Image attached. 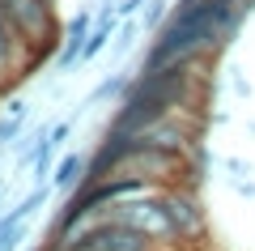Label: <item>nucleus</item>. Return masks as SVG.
Masks as SVG:
<instances>
[{
  "mask_svg": "<svg viewBox=\"0 0 255 251\" xmlns=\"http://www.w3.org/2000/svg\"><path fill=\"white\" fill-rule=\"evenodd\" d=\"M107 217H115V222L132 226V230L149 234L157 247H170V243H179L174 222H170V213H166V205H162V192H153V196H128V200H119V205H111Z\"/></svg>",
  "mask_w": 255,
  "mask_h": 251,
  "instance_id": "7ed1b4c3",
  "label": "nucleus"
},
{
  "mask_svg": "<svg viewBox=\"0 0 255 251\" xmlns=\"http://www.w3.org/2000/svg\"><path fill=\"white\" fill-rule=\"evenodd\" d=\"M238 4H247V9H255V0H238Z\"/></svg>",
  "mask_w": 255,
  "mask_h": 251,
  "instance_id": "4468645a",
  "label": "nucleus"
},
{
  "mask_svg": "<svg viewBox=\"0 0 255 251\" xmlns=\"http://www.w3.org/2000/svg\"><path fill=\"white\" fill-rule=\"evenodd\" d=\"M140 34H145V26H140V17H124V21H119V30H115V55L132 51Z\"/></svg>",
  "mask_w": 255,
  "mask_h": 251,
  "instance_id": "6e6552de",
  "label": "nucleus"
},
{
  "mask_svg": "<svg viewBox=\"0 0 255 251\" xmlns=\"http://www.w3.org/2000/svg\"><path fill=\"white\" fill-rule=\"evenodd\" d=\"M4 111H9V115H26V102H21V98H9V107H4Z\"/></svg>",
  "mask_w": 255,
  "mask_h": 251,
  "instance_id": "ddd939ff",
  "label": "nucleus"
},
{
  "mask_svg": "<svg viewBox=\"0 0 255 251\" xmlns=\"http://www.w3.org/2000/svg\"><path fill=\"white\" fill-rule=\"evenodd\" d=\"M145 4H149V0H115V13H119V21H124V17H140Z\"/></svg>",
  "mask_w": 255,
  "mask_h": 251,
  "instance_id": "f8f14e48",
  "label": "nucleus"
},
{
  "mask_svg": "<svg viewBox=\"0 0 255 251\" xmlns=\"http://www.w3.org/2000/svg\"><path fill=\"white\" fill-rule=\"evenodd\" d=\"M0 196H4V183H0Z\"/></svg>",
  "mask_w": 255,
  "mask_h": 251,
  "instance_id": "2eb2a0df",
  "label": "nucleus"
},
{
  "mask_svg": "<svg viewBox=\"0 0 255 251\" xmlns=\"http://www.w3.org/2000/svg\"><path fill=\"white\" fill-rule=\"evenodd\" d=\"M73 128H77V119H60V124L47 128V141H51L55 149H64V145H68V136H73Z\"/></svg>",
  "mask_w": 255,
  "mask_h": 251,
  "instance_id": "9b49d317",
  "label": "nucleus"
},
{
  "mask_svg": "<svg viewBox=\"0 0 255 251\" xmlns=\"http://www.w3.org/2000/svg\"><path fill=\"white\" fill-rule=\"evenodd\" d=\"M162 205H166V213H170V222H174L179 243H196V239H204L209 222H204V209H200L196 188H187V183H170V188H162Z\"/></svg>",
  "mask_w": 255,
  "mask_h": 251,
  "instance_id": "20e7f679",
  "label": "nucleus"
},
{
  "mask_svg": "<svg viewBox=\"0 0 255 251\" xmlns=\"http://www.w3.org/2000/svg\"><path fill=\"white\" fill-rule=\"evenodd\" d=\"M0 17L9 21V30L30 47L34 64L47 60L64 38V26L55 17V0H0Z\"/></svg>",
  "mask_w": 255,
  "mask_h": 251,
  "instance_id": "f03ea898",
  "label": "nucleus"
},
{
  "mask_svg": "<svg viewBox=\"0 0 255 251\" xmlns=\"http://www.w3.org/2000/svg\"><path fill=\"white\" fill-rule=\"evenodd\" d=\"M247 4L238 0H174L170 17L153 30V47L140 55V68H162L179 60H213L230 38L238 34L247 17Z\"/></svg>",
  "mask_w": 255,
  "mask_h": 251,
  "instance_id": "f257e3e1",
  "label": "nucleus"
},
{
  "mask_svg": "<svg viewBox=\"0 0 255 251\" xmlns=\"http://www.w3.org/2000/svg\"><path fill=\"white\" fill-rule=\"evenodd\" d=\"M170 4H174V0H149V9H140V26L157 30L166 17H170Z\"/></svg>",
  "mask_w": 255,
  "mask_h": 251,
  "instance_id": "1a4fd4ad",
  "label": "nucleus"
},
{
  "mask_svg": "<svg viewBox=\"0 0 255 251\" xmlns=\"http://www.w3.org/2000/svg\"><path fill=\"white\" fill-rule=\"evenodd\" d=\"M132 77H136V68H124V72H115V77H107V81H98V90L85 98V107H102V102H119L128 94V85H132Z\"/></svg>",
  "mask_w": 255,
  "mask_h": 251,
  "instance_id": "0eeeda50",
  "label": "nucleus"
},
{
  "mask_svg": "<svg viewBox=\"0 0 255 251\" xmlns=\"http://www.w3.org/2000/svg\"><path fill=\"white\" fill-rule=\"evenodd\" d=\"M85 166H90V158H81V153H64V158L51 166V188H55V192H73V188H81Z\"/></svg>",
  "mask_w": 255,
  "mask_h": 251,
  "instance_id": "423d86ee",
  "label": "nucleus"
},
{
  "mask_svg": "<svg viewBox=\"0 0 255 251\" xmlns=\"http://www.w3.org/2000/svg\"><path fill=\"white\" fill-rule=\"evenodd\" d=\"M21 132H26V115H9V111H4V115H0V149L13 145Z\"/></svg>",
  "mask_w": 255,
  "mask_h": 251,
  "instance_id": "9d476101",
  "label": "nucleus"
},
{
  "mask_svg": "<svg viewBox=\"0 0 255 251\" xmlns=\"http://www.w3.org/2000/svg\"><path fill=\"white\" fill-rule=\"evenodd\" d=\"M115 30H119V13H115V4H102V9L94 13L90 38H85V47H81V64L98 60V55H102V51L111 47V38H115Z\"/></svg>",
  "mask_w": 255,
  "mask_h": 251,
  "instance_id": "39448f33",
  "label": "nucleus"
}]
</instances>
